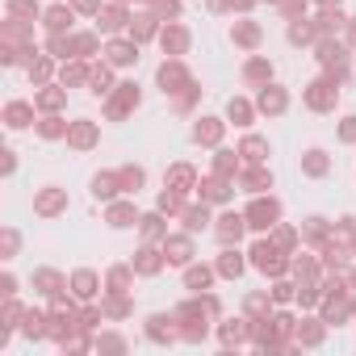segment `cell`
<instances>
[{"instance_id": "cell-3", "label": "cell", "mask_w": 356, "mask_h": 356, "mask_svg": "<svg viewBox=\"0 0 356 356\" xmlns=\"http://www.w3.org/2000/svg\"><path fill=\"white\" fill-rule=\"evenodd\" d=\"M335 80H314L310 88H306V105L310 109H318V113H327V109H335Z\"/></svg>"}, {"instance_id": "cell-24", "label": "cell", "mask_w": 356, "mask_h": 356, "mask_svg": "<svg viewBox=\"0 0 356 356\" xmlns=\"http://www.w3.org/2000/svg\"><path fill=\"white\" fill-rule=\"evenodd\" d=\"M88 76H92V67H88L84 59H72V63H63V72H59L63 84H84Z\"/></svg>"}, {"instance_id": "cell-12", "label": "cell", "mask_w": 356, "mask_h": 356, "mask_svg": "<svg viewBox=\"0 0 356 356\" xmlns=\"http://www.w3.org/2000/svg\"><path fill=\"white\" fill-rule=\"evenodd\" d=\"M168 185H172L176 193H185V197H189V189L197 185V172H193L189 163H176V168L168 172Z\"/></svg>"}, {"instance_id": "cell-18", "label": "cell", "mask_w": 356, "mask_h": 356, "mask_svg": "<svg viewBox=\"0 0 356 356\" xmlns=\"http://www.w3.org/2000/svg\"><path fill=\"white\" fill-rule=\"evenodd\" d=\"M126 22H130V13H126L122 5H109V9H101V13H97V26H101L105 34H113V30H122Z\"/></svg>"}, {"instance_id": "cell-16", "label": "cell", "mask_w": 356, "mask_h": 356, "mask_svg": "<svg viewBox=\"0 0 356 356\" xmlns=\"http://www.w3.org/2000/svg\"><path fill=\"white\" fill-rule=\"evenodd\" d=\"M113 193H122V181H118V172H101V176H92V197L109 202Z\"/></svg>"}, {"instance_id": "cell-5", "label": "cell", "mask_w": 356, "mask_h": 356, "mask_svg": "<svg viewBox=\"0 0 356 356\" xmlns=\"http://www.w3.org/2000/svg\"><path fill=\"white\" fill-rule=\"evenodd\" d=\"M134 105H138V88H134V84H118V92L109 97V105H105V113H109V118L118 122V118H126V113H130Z\"/></svg>"}, {"instance_id": "cell-26", "label": "cell", "mask_w": 356, "mask_h": 356, "mask_svg": "<svg viewBox=\"0 0 356 356\" xmlns=\"http://www.w3.org/2000/svg\"><path fill=\"white\" fill-rule=\"evenodd\" d=\"M231 38H235L239 47H256V42H260V26H256V22H235Z\"/></svg>"}, {"instance_id": "cell-15", "label": "cell", "mask_w": 356, "mask_h": 356, "mask_svg": "<svg viewBox=\"0 0 356 356\" xmlns=\"http://www.w3.org/2000/svg\"><path fill=\"white\" fill-rule=\"evenodd\" d=\"M239 185H243L248 193H264V189H273V172H264V168H248V172L239 176Z\"/></svg>"}, {"instance_id": "cell-32", "label": "cell", "mask_w": 356, "mask_h": 356, "mask_svg": "<svg viewBox=\"0 0 356 356\" xmlns=\"http://www.w3.org/2000/svg\"><path fill=\"white\" fill-rule=\"evenodd\" d=\"M34 285H38V293H47V298H59V273L42 268V273H34Z\"/></svg>"}, {"instance_id": "cell-34", "label": "cell", "mask_w": 356, "mask_h": 356, "mask_svg": "<svg viewBox=\"0 0 356 356\" xmlns=\"http://www.w3.org/2000/svg\"><path fill=\"white\" fill-rule=\"evenodd\" d=\"M268 76H273V63H268V59H248L243 80H252V84H256V80H268Z\"/></svg>"}, {"instance_id": "cell-9", "label": "cell", "mask_w": 356, "mask_h": 356, "mask_svg": "<svg viewBox=\"0 0 356 356\" xmlns=\"http://www.w3.org/2000/svg\"><path fill=\"white\" fill-rule=\"evenodd\" d=\"M105 55L113 67H130V63H138V42H109Z\"/></svg>"}, {"instance_id": "cell-20", "label": "cell", "mask_w": 356, "mask_h": 356, "mask_svg": "<svg viewBox=\"0 0 356 356\" xmlns=\"http://www.w3.org/2000/svg\"><path fill=\"white\" fill-rule=\"evenodd\" d=\"M193 138L206 143V147H214V143L222 138V122H218V118H202V122L193 126Z\"/></svg>"}, {"instance_id": "cell-40", "label": "cell", "mask_w": 356, "mask_h": 356, "mask_svg": "<svg viewBox=\"0 0 356 356\" xmlns=\"http://www.w3.org/2000/svg\"><path fill=\"white\" fill-rule=\"evenodd\" d=\"M47 76H51V59H47V55H38V59H30V80H38V84H42Z\"/></svg>"}, {"instance_id": "cell-21", "label": "cell", "mask_w": 356, "mask_h": 356, "mask_svg": "<svg viewBox=\"0 0 356 356\" xmlns=\"http://www.w3.org/2000/svg\"><path fill=\"white\" fill-rule=\"evenodd\" d=\"M181 218H185V231H189V235H197V231L210 227V210H206V206H185Z\"/></svg>"}, {"instance_id": "cell-19", "label": "cell", "mask_w": 356, "mask_h": 356, "mask_svg": "<svg viewBox=\"0 0 356 356\" xmlns=\"http://www.w3.org/2000/svg\"><path fill=\"white\" fill-rule=\"evenodd\" d=\"M285 105H289V97H285L277 84H264V92H260V109H264V113H285Z\"/></svg>"}, {"instance_id": "cell-4", "label": "cell", "mask_w": 356, "mask_h": 356, "mask_svg": "<svg viewBox=\"0 0 356 356\" xmlns=\"http://www.w3.org/2000/svg\"><path fill=\"white\" fill-rule=\"evenodd\" d=\"M252 264H256L260 273H273V277L285 273V256H281L273 243H256V248H252Z\"/></svg>"}, {"instance_id": "cell-38", "label": "cell", "mask_w": 356, "mask_h": 356, "mask_svg": "<svg viewBox=\"0 0 356 356\" xmlns=\"http://www.w3.org/2000/svg\"><path fill=\"white\" fill-rule=\"evenodd\" d=\"M210 281H214V273H210V268H189V273H185V285H189L193 293H202Z\"/></svg>"}, {"instance_id": "cell-43", "label": "cell", "mask_w": 356, "mask_h": 356, "mask_svg": "<svg viewBox=\"0 0 356 356\" xmlns=\"http://www.w3.org/2000/svg\"><path fill=\"white\" fill-rule=\"evenodd\" d=\"M277 243H281V248H293V231H289V227H277Z\"/></svg>"}, {"instance_id": "cell-2", "label": "cell", "mask_w": 356, "mask_h": 356, "mask_svg": "<svg viewBox=\"0 0 356 356\" xmlns=\"http://www.w3.org/2000/svg\"><path fill=\"white\" fill-rule=\"evenodd\" d=\"M159 84H163V92H181L193 80H189V72H185L181 59H168V63H159Z\"/></svg>"}, {"instance_id": "cell-14", "label": "cell", "mask_w": 356, "mask_h": 356, "mask_svg": "<svg viewBox=\"0 0 356 356\" xmlns=\"http://www.w3.org/2000/svg\"><path fill=\"white\" fill-rule=\"evenodd\" d=\"M63 206H67V193H63V189H47V193H38V197H34V210H38V214H47V218H51V214H59Z\"/></svg>"}, {"instance_id": "cell-45", "label": "cell", "mask_w": 356, "mask_h": 356, "mask_svg": "<svg viewBox=\"0 0 356 356\" xmlns=\"http://www.w3.org/2000/svg\"><path fill=\"white\" fill-rule=\"evenodd\" d=\"M80 13H101V0H76Z\"/></svg>"}, {"instance_id": "cell-33", "label": "cell", "mask_w": 356, "mask_h": 356, "mask_svg": "<svg viewBox=\"0 0 356 356\" xmlns=\"http://www.w3.org/2000/svg\"><path fill=\"white\" fill-rule=\"evenodd\" d=\"M72 289H76V298H92V293H97V273H88V268L76 273V277H72Z\"/></svg>"}, {"instance_id": "cell-29", "label": "cell", "mask_w": 356, "mask_h": 356, "mask_svg": "<svg viewBox=\"0 0 356 356\" xmlns=\"http://www.w3.org/2000/svg\"><path fill=\"white\" fill-rule=\"evenodd\" d=\"M239 155H243V159H248V163H260V159H264V155H268V143H264V138H256V134H252V138H243V147H239Z\"/></svg>"}, {"instance_id": "cell-13", "label": "cell", "mask_w": 356, "mask_h": 356, "mask_svg": "<svg viewBox=\"0 0 356 356\" xmlns=\"http://www.w3.org/2000/svg\"><path fill=\"white\" fill-rule=\"evenodd\" d=\"M130 38H134V42L159 38V22H155L151 13H138V17H130Z\"/></svg>"}, {"instance_id": "cell-11", "label": "cell", "mask_w": 356, "mask_h": 356, "mask_svg": "<svg viewBox=\"0 0 356 356\" xmlns=\"http://www.w3.org/2000/svg\"><path fill=\"white\" fill-rule=\"evenodd\" d=\"M67 143H72L76 151H88V147L97 143V126H92V122H72V126H67Z\"/></svg>"}, {"instance_id": "cell-7", "label": "cell", "mask_w": 356, "mask_h": 356, "mask_svg": "<svg viewBox=\"0 0 356 356\" xmlns=\"http://www.w3.org/2000/svg\"><path fill=\"white\" fill-rule=\"evenodd\" d=\"M243 227H248V214H222L214 231H218V239L231 248V243H239V239H243Z\"/></svg>"}, {"instance_id": "cell-1", "label": "cell", "mask_w": 356, "mask_h": 356, "mask_svg": "<svg viewBox=\"0 0 356 356\" xmlns=\"http://www.w3.org/2000/svg\"><path fill=\"white\" fill-rule=\"evenodd\" d=\"M277 218H281V206L268 197H260V202H252L248 206V227H256V231H268V227H277Z\"/></svg>"}, {"instance_id": "cell-28", "label": "cell", "mask_w": 356, "mask_h": 356, "mask_svg": "<svg viewBox=\"0 0 356 356\" xmlns=\"http://www.w3.org/2000/svg\"><path fill=\"white\" fill-rule=\"evenodd\" d=\"M67 126H72V122H63V118L47 113V118L38 122V134H42V138H67Z\"/></svg>"}, {"instance_id": "cell-22", "label": "cell", "mask_w": 356, "mask_h": 356, "mask_svg": "<svg viewBox=\"0 0 356 356\" xmlns=\"http://www.w3.org/2000/svg\"><path fill=\"white\" fill-rule=\"evenodd\" d=\"M88 88H92L97 97L113 92V72H109V63H97V67H92V76H88Z\"/></svg>"}, {"instance_id": "cell-25", "label": "cell", "mask_w": 356, "mask_h": 356, "mask_svg": "<svg viewBox=\"0 0 356 356\" xmlns=\"http://www.w3.org/2000/svg\"><path fill=\"white\" fill-rule=\"evenodd\" d=\"M197 189H202V197H206V202H227V197H231L227 176H210V181H206V185H197Z\"/></svg>"}, {"instance_id": "cell-44", "label": "cell", "mask_w": 356, "mask_h": 356, "mask_svg": "<svg viewBox=\"0 0 356 356\" xmlns=\"http://www.w3.org/2000/svg\"><path fill=\"white\" fill-rule=\"evenodd\" d=\"M289 293H293V285H285V281H277V289H273V298H277V302H289Z\"/></svg>"}, {"instance_id": "cell-39", "label": "cell", "mask_w": 356, "mask_h": 356, "mask_svg": "<svg viewBox=\"0 0 356 356\" xmlns=\"http://www.w3.org/2000/svg\"><path fill=\"white\" fill-rule=\"evenodd\" d=\"M298 339H302V343H318V339H323V327H318V318H306V323L298 327Z\"/></svg>"}, {"instance_id": "cell-17", "label": "cell", "mask_w": 356, "mask_h": 356, "mask_svg": "<svg viewBox=\"0 0 356 356\" xmlns=\"http://www.w3.org/2000/svg\"><path fill=\"white\" fill-rule=\"evenodd\" d=\"M42 22H47L51 34H63V30H72V9H67V5H51V9L42 13Z\"/></svg>"}, {"instance_id": "cell-41", "label": "cell", "mask_w": 356, "mask_h": 356, "mask_svg": "<svg viewBox=\"0 0 356 356\" xmlns=\"http://www.w3.org/2000/svg\"><path fill=\"white\" fill-rule=\"evenodd\" d=\"M339 138H343V143H356V118H343V126H339Z\"/></svg>"}, {"instance_id": "cell-37", "label": "cell", "mask_w": 356, "mask_h": 356, "mask_svg": "<svg viewBox=\"0 0 356 356\" xmlns=\"http://www.w3.org/2000/svg\"><path fill=\"white\" fill-rule=\"evenodd\" d=\"M218 273H222L227 281H235V277L243 273V260H239L235 252H222V260H218Z\"/></svg>"}, {"instance_id": "cell-6", "label": "cell", "mask_w": 356, "mask_h": 356, "mask_svg": "<svg viewBox=\"0 0 356 356\" xmlns=\"http://www.w3.org/2000/svg\"><path fill=\"white\" fill-rule=\"evenodd\" d=\"M163 256L172 264H189L193 260V235H168L163 239Z\"/></svg>"}, {"instance_id": "cell-35", "label": "cell", "mask_w": 356, "mask_h": 356, "mask_svg": "<svg viewBox=\"0 0 356 356\" xmlns=\"http://www.w3.org/2000/svg\"><path fill=\"white\" fill-rule=\"evenodd\" d=\"M227 113H231V122H235V126H248V122H252V105H248L243 97H235V101L227 105Z\"/></svg>"}, {"instance_id": "cell-8", "label": "cell", "mask_w": 356, "mask_h": 356, "mask_svg": "<svg viewBox=\"0 0 356 356\" xmlns=\"http://www.w3.org/2000/svg\"><path fill=\"white\" fill-rule=\"evenodd\" d=\"M159 47H163L168 55H185V51H189V30H185V26H168V30H159Z\"/></svg>"}, {"instance_id": "cell-23", "label": "cell", "mask_w": 356, "mask_h": 356, "mask_svg": "<svg viewBox=\"0 0 356 356\" xmlns=\"http://www.w3.org/2000/svg\"><path fill=\"white\" fill-rule=\"evenodd\" d=\"M163 260H168V256H159L155 248H143V252H138V260H134V273L151 277V273H159V268H163Z\"/></svg>"}, {"instance_id": "cell-27", "label": "cell", "mask_w": 356, "mask_h": 356, "mask_svg": "<svg viewBox=\"0 0 356 356\" xmlns=\"http://www.w3.org/2000/svg\"><path fill=\"white\" fill-rule=\"evenodd\" d=\"M34 101H38V109H47V113H55V109H59V105L67 101V88H55V84H47V92H38Z\"/></svg>"}, {"instance_id": "cell-31", "label": "cell", "mask_w": 356, "mask_h": 356, "mask_svg": "<svg viewBox=\"0 0 356 356\" xmlns=\"http://www.w3.org/2000/svg\"><path fill=\"white\" fill-rule=\"evenodd\" d=\"M138 227H143V239H168V222H163L159 214H147V218H138Z\"/></svg>"}, {"instance_id": "cell-36", "label": "cell", "mask_w": 356, "mask_h": 356, "mask_svg": "<svg viewBox=\"0 0 356 356\" xmlns=\"http://www.w3.org/2000/svg\"><path fill=\"white\" fill-rule=\"evenodd\" d=\"M302 168H306L310 176H323L331 163H327V155H323V151H306V155H302Z\"/></svg>"}, {"instance_id": "cell-10", "label": "cell", "mask_w": 356, "mask_h": 356, "mask_svg": "<svg viewBox=\"0 0 356 356\" xmlns=\"http://www.w3.org/2000/svg\"><path fill=\"white\" fill-rule=\"evenodd\" d=\"M5 122H9V130H26V126L34 122V105H26V101H9V105H5Z\"/></svg>"}, {"instance_id": "cell-30", "label": "cell", "mask_w": 356, "mask_h": 356, "mask_svg": "<svg viewBox=\"0 0 356 356\" xmlns=\"http://www.w3.org/2000/svg\"><path fill=\"white\" fill-rule=\"evenodd\" d=\"M130 222H138V214H134V206H130V202L109 206V227H130Z\"/></svg>"}, {"instance_id": "cell-42", "label": "cell", "mask_w": 356, "mask_h": 356, "mask_svg": "<svg viewBox=\"0 0 356 356\" xmlns=\"http://www.w3.org/2000/svg\"><path fill=\"white\" fill-rule=\"evenodd\" d=\"M17 252V231H5V260H13Z\"/></svg>"}]
</instances>
